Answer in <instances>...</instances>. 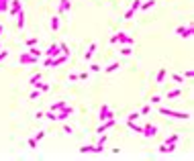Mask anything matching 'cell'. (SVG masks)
<instances>
[{
	"label": "cell",
	"instance_id": "cell-17",
	"mask_svg": "<svg viewBox=\"0 0 194 161\" xmlns=\"http://www.w3.org/2000/svg\"><path fill=\"white\" fill-rule=\"evenodd\" d=\"M180 96H182V90L176 88V90H172V92H167V100H174V98H180Z\"/></svg>",
	"mask_w": 194,
	"mask_h": 161
},
{
	"label": "cell",
	"instance_id": "cell-20",
	"mask_svg": "<svg viewBox=\"0 0 194 161\" xmlns=\"http://www.w3.org/2000/svg\"><path fill=\"white\" fill-rule=\"evenodd\" d=\"M119 67H120V63H119V61H114V63H110L108 67H104V72H106V74H113V72H117Z\"/></svg>",
	"mask_w": 194,
	"mask_h": 161
},
{
	"label": "cell",
	"instance_id": "cell-25",
	"mask_svg": "<svg viewBox=\"0 0 194 161\" xmlns=\"http://www.w3.org/2000/svg\"><path fill=\"white\" fill-rule=\"evenodd\" d=\"M57 29H59V16H53V19H51V31H57Z\"/></svg>",
	"mask_w": 194,
	"mask_h": 161
},
{
	"label": "cell",
	"instance_id": "cell-35",
	"mask_svg": "<svg viewBox=\"0 0 194 161\" xmlns=\"http://www.w3.org/2000/svg\"><path fill=\"white\" fill-rule=\"evenodd\" d=\"M43 137H45V131H39V133H37V137H35V141L39 143L41 139H43Z\"/></svg>",
	"mask_w": 194,
	"mask_h": 161
},
{
	"label": "cell",
	"instance_id": "cell-33",
	"mask_svg": "<svg viewBox=\"0 0 194 161\" xmlns=\"http://www.w3.org/2000/svg\"><path fill=\"white\" fill-rule=\"evenodd\" d=\"M178 139H180L178 135H172V137H167V139H166V145H167V143H178Z\"/></svg>",
	"mask_w": 194,
	"mask_h": 161
},
{
	"label": "cell",
	"instance_id": "cell-1",
	"mask_svg": "<svg viewBox=\"0 0 194 161\" xmlns=\"http://www.w3.org/2000/svg\"><path fill=\"white\" fill-rule=\"evenodd\" d=\"M72 112H74V108L66 104V106L61 108V110H57V112H51V110H49L47 114H43V118H49L51 122H63V121L70 118V114H72Z\"/></svg>",
	"mask_w": 194,
	"mask_h": 161
},
{
	"label": "cell",
	"instance_id": "cell-7",
	"mask_svg": "<svg viewBox=\"0 0 194 161\" xmlns=\"http://www.w3.org/2000/svg\"><path fill=\"white\" fill-rule=\"evenodd\" d=\"M114 124H117V121H114V118H106V121L100 122V127L96 128V133H98V135H100V133H106L108 128H113Z\"/></svg>",
	"mask_w": 194,
	"mask_h": 161
},
{
	"label": "cell",
	"instance_id": "cell-24",
	"mask_svg": "<svg viewBox=\"0 0 194 161\" xmlns=\"http://www.w3.org/2000/svg\"><path fill=\"white\" fill-rule=\"evenodd\" d=\"M8 2H10V0H0V14L8 12Z\"/></svg>",
	"mask_w": 194,
	"mask_h": 161
},
{
	"label": "cell",
	"instance_id": "cell-38",
	"mask_svg": "<svg viewBox=\"0 0 194 161\" xmlns=\"http://www.w3.org/2000/svg\"><path fill=\"white\" fill-rule=\"evenodd\" d=\"M6 57H8V51H2V49H0V61L6 59Z\"/></svg>",
	"mask_w": 194,
	"mask_h": 161
},
{
	"label": "cell",
	"instance_id": "cell-15",
	"mask_svg": "<svg viewBox=\"0 0 194 161\" xmlns=\"http://www.w3.org/2000/svg\"><path fill=\"white\" fill-rule=\"evenodd\" d=\"M166 75H167V67H160V72H157V78H155V82H157V84H161Z\"/></svg>",
	"mask_w": 194,
	"mask_h": 161
},
{
	"label": "cell",
	"instance_id": "cell-9",
	"mask_svg": "<svg viewBox=\"0 0 194 161\" xmlns=\"http://www.w3.org/2000/svg\"><path fill=\"white\" fill-rule=\"evenodd\" d=\"M192 31H194L192 25H186V27H178V29H176V35H178V37H184V39H188V37L192 35Z\"/></svg>",
	"mask_w": 194,
	"mask_h": 161
},
{
	"label": "cell",
	"instance_id": "cell-16",
	"mask_svg": "<svg viewBox=\"0 0 194 161\" xmlns=\"http://www.w3.org/2000/svg\"><path fill=\"white\" fill-rule=\"evenodd\" d=\"M94 51H96V43H92V45L88 47L86 55H84V59H86V61H90V59H92V55H94Z\"/></svg>",
	"mask_w": 194,
	"mask_h": 161
},
{
	"label": "cell",
	"instance_id": "cell-32",
	"mask_svg": "<svg viewBox=\"0 0 194 161\" xmlns=\"http://www.w3.org/2000/svg\"><path fill=\"white\" fill-rule=\"evenodd\" d=\"M149 112H151V106L147 104V106H143V108H141V112H139V114H141V116H147Z\"/></svg>",
	"mask_w": 194,
	"mask_h": 161
},
{
	"label": "cell",
	"instance_id": "cell-11",
	"mask_svg": "<svg viewBox=\"0 0 194 161\" xmlns=\"http://www.w3.org/2000/svg\"><path fill=\"white\" fill-rule=\"evenodd\" d=\"M72 10V2L70 0H59V10H57V16H63L66 12Z\"/></svg>",
	"mask_w": 194,
	"mask_h": 161
},
{
	"label": "cell",
	"instance_id": "cell-42",
	"mask_svg": "<svg viewBox=\"0 0 194 161\" xmlns=\"http://www.w3.org/2000/svg\"><path fill=\"white\" fill-rule=\"evenodd\" d=\"M29 147L35 149V147H37V141H35V139H29Z\"/></svg>",
	"mask_w": 194,
	"mask_h": 161
},
{
	"label": "cell",
	"instance_id": "cell-21",
	"mask_svg": "<svg viewBox=\"0 0 194 161\" xmlns=\"http://www.w3.org/2000/svg\"><path fill=\"white\" fill-rule=\"evenodd\" d=\"M63 106H66V100H59V102H55V104H51V112H57V110H61Z\"/></svg>",
	"mask_w": 194,
	"mask_h": 161
},
{
	"label": "cell",
	"instance_id": "cell-29",
	"mask_svg": "<svg viewBox=\"0 0 194 161\" xmlns=\"http://www.w3.org/2000/svg\"><path fill=\"white\" fill-rule=\"evenodd\" d=\"M139 116H141L139 112H131V114H129V116H127V122H135V121H137V118H139Z\"/></svg>",
	"mask_w": 194,
	"mask_h": 161
},
{
	"label": "cell",
	"instance_id": "cell-10",
	"mask_svg": "<svg viewBox=\"0 0 194 161\" xmlns=\"http://www.w3.org/2000/svg\"><path fill=\"white\" fill-rule=\"evenodd\" d=\"M43 55H45V57H57V55H61L59 45H57V43L49 45V47H47V51H43Z\"/></svg>",
	"mask_w": 194,
	"mask_h": 161
},
{
	"label": "cell",
	"instance_id": "cell-41",
	"mask_svg": "<svg viewBox=\"0 0 194 161\" xmlns=\"http://www.w3.org/2000/svg\"><path fill=\"white\" fill-rule=\"evenodd\" d=\"M63 133H67V135H72V133H74V128H72V127H67V124H66V127H63Z\"/></svg>",
	"mask_w": 194,
	"mask_h": 161
},
{
	"label": "cell",
	"instance_id": "cell-47",
	"mask_svg": "<svg viewBox=\"0 0 194 161\" xmlns=\"http://www.w3.org/2000/svg\"><path fill=\"white\" fill-rule=\"evenodd\" d=\"M0 49H2V47H0Z\"/></svg>",
	"mask_w": 194,
	"mask_h": 161
},
{
	"label": "cell",
	"instance_id": "cell-27",
	"mask_svg": "<svg viewBox=\"0 0 194 161\" xmlns=\"http://www.w3.org/2000/svg\"><path fill=\"white\" fill-rule=\"evenodd\" d=\"M59 51H61V55L70 57V49H67V45H66V43H59Z\"/></svg>",
	"mask_w": 194,
	"mask_h": 161
},
{
	"label": "cell",
	"instance_id": "cell-46",
	"mask_svg": "<svg viewBox=\"0 0 194 161\" xmlns=\"http://www.w3.org/2000/svg\"><path fill=\"white\" fill-rule=\"evenodd\" d=\"M0 35H2V25H0Z\"/></svg>",
	"mask_w": 194,
	"mask_h": 161
},
{
	"label": "cell",
	"instance_id": "cell-45",
	"mask_svg": "<svg viewBox=\"0 0 194 161\" xmlns=\"http://www.w3.org/2000/svg\"><path fill=\"white\" fill-rule=\"evenodd\" d=\"M70 82H78V74H70Z\"/></svg>",
	"mask_w": 194,
	"mask_h": 161
},
{
	"label": "cell",
	"instance_id": "cell-34",
	"mask_svg": "<svg viewBox=\"0 0 194 161\" xmlns=\"http://www.w3.org/2000/svg\"><path fill=\"white\" fill-rule=\"evenodd\" d=\"M172 80H174L176 84H184V78H182V75H178V74H174V75H172Z\"/></svg>",
	"mask_w": 194,
	"mask_h": 161
},
{
	"label": "cell",
	"instance_id": "cell-28",
	"mask_svg": "<svg viewBox=\"0 0 194 161\" xmlns=\"http://www.w3.org/2000/svg\"><path fill=\"white\" fill-rule=\"evenodd\" d=\"M127 124H129V128H131V131H135V133H141V131H143V127L135 124V122H127Z\"/></svg>",
	"mask_w": 194,
	"mask_h": 161
},
{
	"label": "cell",
	"instance_id": "cell-14",
	"mask_svg": "<svg viewBox=\"0 0 194 161\" xmlns=\"http://www.w3.org/2000/svg\"><path fill=\"white\" fill-rule=\"evenodd\" d=\"M29 84H31L33 88H37V90H39V84H41V74H39V72H37L35 75H31V78H29Z\"/></svg>",
	"mask_w": 194,
	"mask_h": 161
},
{
	"label": "cell",
	"instance_id": "cell-8",
	"mask_svg": "<svg viewBox=\"0 0 194 161\" xmlns=\"http://www.w3.org/2000/svg\"><path fill=\"white\" fill-rule=\"evenodd\" d=\"M141 135H143V137H147V139H151V137H155V135H157V127L149 122V124H145V127H143Z\"/></svg>",
	"mask_w": 194,
	"mask_h": 161
},
{
	"label": "cell",
	"instance_id": "cell-4",
	"mask_svg": "<svg viewBox=\"0 0 194 161\" xmlns=\"http://www.w3.org/2000/svg\"><path fill=\"white\" fill-rule=\"evenodd\" d=\"M67 59H70V57H66V55H57V57H47L43 65H45V67H57V65H61V63H66Z\"/></svg>",
	"mask_w": 194,
	"mask_h": 161
},
{
	"label": "cell",
	"instance_id": "cell-13",
	"mask_svg": "<svg viewBox=\"0 0 194 161\" xmlns=\"http://www.w3.org/2000/svg\"><path fill=\"white\" fill-rule=\"evenodd\" d=\"M14 19H16V27L23 31V29H25V12H23V8H20L16 14H14Z\"/></svg>",
	"mask_w": 194,
	"mask_h": 161
},
{
	"label": "cell",
	"instance_id": "cell-3",
	"mask_svg": "<svg viewBox=\"0 0 194 161\" xmlns=\"http://www.w3.org/2000/svg\"><path fill=\"white\" fill-rule=\"evenodd\" d=\"M160 114L172 116V118H178V121H188V118H190L188 112H176V110H170V108H160Z\"/></svg>",
	"mask_w": 194,
	"mask_h": 161
},
{
	"label": "cell",
	"instance_id": "cell-12",
	"mask_svg": "<svg viewBox=\"0 0 194 161\" xmlns=\"http://www.w3.org/2000/svg\"><path fill=\"white\" fill-rule=\"evenodd\" d=\"M8 4H10V8H8V12L13 14V16H14L16 12H19L20 8H23V4H20V0H10Z\"/></svg>",
	"mask_w": 194,
	"mask_h": 161
},
{
	"label": "cell",
	"instance_id": "cell-36",
	"mask_svg": "<svg viewBox=\"0 0 194 161\" xmlns=\"http://www.w3.org/2000/svg\"><path fill=\"white\" fill-rule=\"evenodd\" d=\"M160 102H161L160 96H151V104H160Z\"/></svg>",
	"mask_w": 194,
	"mask_h": 161
},
{
	"label": "cell",
	"instance_id": "cell-31",
	"mask_svg": "<svg viewBox=\"0 0 194 161\" xmlns=\"http://www.w3.org/2000/svg\"><path fill=\"white\" fill-rule=\"evenodd\" d=\"M141 2H143V0H133V4H131V10H135V12H137V10H139V6H141Z\"/></svg>",
	"mask_w": 194,
	"mask_h": 161
},
{
	"label": "cell",
	"instance_id": "cell-37",
	"mask_svg": "<svg viewBox=\"0 0 194 161\" xmlns=\"http://www.w3.org/2000/svg\"><path fill=\"white\" fill-rule=\"evenodd\" d=\"M39 90L41 92H47L49 90V84H39Z\"/></svg>",
	"mask_w": 194,
	"mask_h": 161
},
{
	"label": "cell",
	"instance_id": "cell-22",
	"mask_svg": "<svg viewBox=\"0 0 194 161\" xmlns=\"http://www.w3.org/2000/svg\"><path fill=\"white\" fill-rule=\"evenodd\" d=\"M153 4H155V0H147V2H141V10H149V8H153Z\"/></svg>",
	"mask_w": 194,
	"mask_h": 161
},
{
	"label": "cell",
	"instance_id": "cell-23",
	"mask_svg": "<svg viewBox=\"0 0 194 161\" xmlns=\"http://www.w3.org/2000/svg\"><path fill=\"white\" fill-rule=\"evenodd\" d=\"M41 94H43V92H41V90H37V88H35L33 92H31V94H29V100H39V98H41Z\"/></svg>",
	"mask_w": 194,
	"mask_h": 161
},
{
	"label": "cell",
	"instance_id": "cell-18",
	"mask_svg": "<svg viewBox=\"0 0 194 161\" xmlns=\"http://www.w3.org/2000/svg\"><path fill=\"white\" fill-rule=\"evenodd\" d=\"M131 53H133V45H123V47H120V55L129 57Z\"/></svg>",
	"mask_w": 194,
	"mask_h": 161
},
{
	"label": "cell",
	"instance_id": "cell-6",
	"mask_svg": "<svg viewBox=\"0 0 194 161\" xmlns=\"http://www.w3.org/2000/svg\"><path fill=\"white\" fill-rule=\"evenodd\" d=\"M113 116H114L113 108L108 106V104H102V106H100V116H98V118H100V122L106 121V118H113Z\"/></svg>",
	"mask_w": 194,
	"mask_h": 161
},
{
	"label": "cell",
	"instance_id": "cell-43",
	"mask_svg": "<svg viewBox=\"0 0 194 161\" xmlns=\"http://www.w3.org/2000/svg\"><path fill=\"white\" fill-rule=\"evenodd\" d=\"M157 151H160V153H167V147H166V143H163V145H160V149H157Z\"/></svg>",
	"mask_w": 194,
	"mask_h": 161
},
{
	"label": "cell",
	"instance_id": "cell-30",
	"mask_svg": "<svg viewBox=\"0 0 194 161\" xmlns=\"http://www.w3.org/2000/svg\"><path fill=\"white\" fill-rule=\"evenodd\" d=\"M135 16V10H131V8H129L127 12H125V16H123V20H131Z\"/></svg>",
	"mask_w": 194,
	"mask_h": 161
},
{
	"label": "cell",
	"instance_id": "cell-5",
	"mask_svg": "<svg viewBox=\"0 0 194 161\" xmlns=\"http://www.w3.org/2000/svg\"><path fill=\"white\" fill-rule=\"evenodd\" d=\"M37 61H39V57H33V55H29L27 51H25V53H20V57H19L20 65H35Z\"/></svg>",
	"mask_w": 194,
	"mask_h": 161
},
{
	"label": "cell",
	"instance_id": "cell-44",
	"mask_svg": "<svg viewBox=\"0 0 194 161\" xmlns=\"http://www.w3.org/2000/svg\"><path fill=\"white\" fill-rule=\"evenodd\" d=\"M78 80H88V72H84V74H78Z\"/></svg>",
	"mask_w": 194,
	"mask_h": 161
},
{
	"label": "cell",
	"instance_id": "cell-39",
	"mask_svg": "<svg viewBox=\"0 0 194 161\" xmlns=\"http://www.w3.org/2000/svg\"><path fill=\"white\" fill-rule=\"evenodd\" d=\"M90 72H100V65H96V63H92V65H90Z\"/></svg>",
	"mask_w": 194,
	"mask_h": 161
},
{
	"label": "cell",
	"instance_id": "cell-2",
	"mask_svg": "<svg viewBox=\"0 0 194 161\" xmlns=\"http://www.w3.org/2000/svg\"><path fill=\"white\" fill-rule=\"evenodd\" d=\"M110 43H119V45H135V37H129L127 33H119L110 37Z\"/></svg>",
	"mask_w": 194,
	"mask_h": 161
},
{
	"label": "cell",
	"instance_id": "cell-40",
	"mask_svg": "<svg viewBox=\"0 0 194 161\" xmlns=\"http://www.w3.org/2000/svg\"><path fill=\"white\" fill-rule=\"evenodd\" d=\"M27 45H29V47H33V45H37V39H35V37H33V39H29V41H27Z\"/></svg>",
	"mask_w": 194,
	"mask_h": 161
},
{
	"label": "cell",
	"instance_id": "cell-26",
	"mask_svg": "<svg viewBox=\"0 0 194 161\" xmlns=\"http://www.w3.org/2000/svg\"><path fill=\"white\" fill-rule=\"evenodd\" d=\"M94 151V145H84V147H80V153L86 155V153H92Z\"/></svg>",
	"mask_w": 194,
	"mask_h": 161
},
{
	"label": "cell",
	"instance_id": "cell-19",
	"mask_svg": "<svg viewBox=\"0 0 194 161\" xmlns=\"http://www.w3.org/2000/svg\"><path fill=\"white\" fill-rule=\"evenodd\" d=\"M27 53H29V55H33V57H41V55H43V51H39V49L33 45V47H29V49H27Z\"/></svg>",
	"mask_w": 194,
	"mask_h": 161
}]
</instances>
